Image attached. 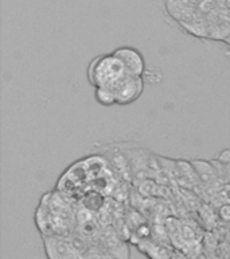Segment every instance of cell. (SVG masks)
Listing matches in <instances>:
<instances>
[{
  "label": "cell",
  "mask_w": 230,
  "mask_h": 259,
  "mask_svg": "<svg viewBox=\"0 0 230 259\" xmlns=\"http://www.w3.org/2000/svg\"><path fill=\"white\" fill-rule=\"evenodd\" d=\"M127 74L128 73L123 64L112 53L94 57L86 70V77L93 88H105L109 91H113Z\"/></svg>",
  "instance_id": "6da1fadb"
},
{
  "label": "cell",
  "mask_w": 230,
  "mask_h": 259,
  "mask_svg": "<svg viewBox=\"0 0 230 259\" xmlns=\"http://www.w3.org/2000/svg\"><path fill=\"white\" fill-rule=\"evenodd\" d=\"M144 87L145 82L143 77L127 74L112 91L116 99V105H128L135 103L144 92Z\"/></svg>",
  "instance_id": "7a4b0ae2"
},
{
  "label": "cell",
  "mask_w": 230,
  "mask_h": 259,
  "mask_svg": "<svg viewBox=\"0 0 230 259\" xmlns=\"http://www.w3.org/2000/svg\"><path fill=\"white\" fill-rule=\"evenodd\" d=\"M112 54L123 64L128 74L143 77L147 65H145L144 56L139 49L132 48V46H120L114 49Z\"/></svg>",
  "instance_id": "3957f363"
},
{
  "label": "cell",
  "mask_w": 230,
  "mask_h": 259,
  "mask_svg": "<svg viewBox=\"0 0 230 259\" xmlns=\"http://www.w3.org/2000/svg\"><path fill=\"white\" fill-rule=\"evenodd\" d=\"M164 8L167 15L179 26L193 19L199 12L191 0H164Z\"/></svg>",
  "instance_id": "277c9868"
},
{
  "label": "cell",
  "mask_w": 230,
  "mask_h": 259,
  "mask_svg": "<svg viewBox=\"0 0 230 259\" xmlns=\"http://www.w3.org/2000/svg\"><path fill=\"white\" fill-rule=\"evenodd\" d=\"M43 243L48 259H69L76 251H80L73 243L61 236H46Z\"/></svg>",
  "instance_id": "5b68a950"
},
{
  "label": "cell",
  "mask_w": 230,
  "mask_h": 259,
  "mask_svg": "<svg viewBox=\"0 0 230 259\" xmlns=\"http://www.w3.org/2000/svg\"><path fill=\"white\" fill-rule=\"evenodd\" d=\"M191 163H193L195 173L198 176V180H199L201 184H213L217 180V169L210 161L194 159V161H191Z\"/></svg>",
  "instance_id": "8992f818"
},
{
  "label": "cell",
  "mask_w": 230,
  "mask_h": 259,
  "mask_svg": "<svg viewBox=\"0 0 230 259\" xmlns=\"http://www.w3.org/2000/svg\"><path fill=\"white\" fill-rule=\"evenodd\" d=\"M94 97H96V101L100 105H104V107H112V105H116V99H114V95H113L112 91L105 88H96L94 89Z\"/></svg>",
  "instance_id": "52a82bcc"
},
{
  "label": "cell",
  "mask_w": 230,
  "mask_h": 259,
  "mask_svg": "<svg viewBox=\"0 0 230 259\" xmlns=\"http://www.w3.org/2000/svg\"><path fill=\"white\" fill-rule=\"evenodd\" d=\"M143 80L145 84H159L163 80V73L156 68H147L143 74Z\"/></svg>",
  "instance_id": "ba28073f"
},
{
  "label": "cell",
  "mask_w": 230,
  "mask_h": 259,
  "mask_svg": "<svg viewBox=\"0 0 230 259\" xmlns=\"http://www.w3.org/2000/svg\"><path fill=\"white\" fill-rule=\"evenodd\" d=\"M86 259H117L112 255H109L108 252H102V251L98 250H89L86 251V254H85Z\"/></svg>",
  "instance_id": "9c48e42d"
},
{
  "label": "cell",
  "mask_w": 230,
  "mask_h": 259,
  "mask_svg": "<svg viewBox=\"0 0 230 259\" xmlns=\"http://www.w3.org/2000/svg\"><path fill=\"white\" fill-rule=\"evenodd\" d=\"M191 2H193V4H194V6H195V7H197V6H198V4H199V3H201V2H202V0H191Z\"/></svg>",
  "instance_id": "30bf717a"
},
{
  "label": "cell",
  "mask_w": 230,
  "mask_h": 259,
  "mask_svg": "<svg viewBox=\"0 0 230 259\" xmlns=\"http://www.w3.org/2000/svg\"><path fill=\"white\" fill-rule=\"evenodd\" d=\"M225 42H226V45L229 46V50H230V36H229V38H227V39L225 40Z\"/></svg>",
  "instance_id": "8fae6325"
}]
</instances>
